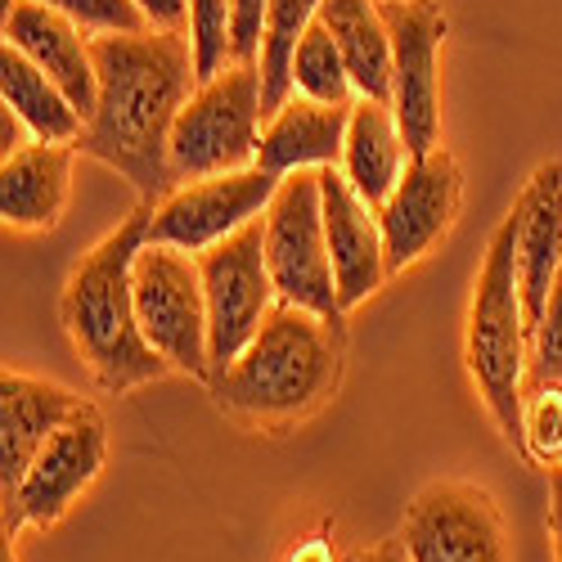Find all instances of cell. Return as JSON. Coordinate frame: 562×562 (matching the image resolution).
Instances as JSON below:
<instances>
[{
  "label": "cell",
  "mask_w": 562,
  "mask_h": 562,
  "mask_svg": "<svg viewBox=\"0 0 562 562\" xmlns=\"http://www.w3.org/2000/svg\"><path fill=\"white\" fill-rule=\"evenodd\" d=\"M319 19V0H270L266 10V36H261V100L266 117L293 100V55L311 23Z\"/></svg>",
  "instance_id": "23"
},
{
  "label": "cell",
  "mask_w": 562,
  "mask_h": 562,
  "mask_svg": "<svg viewBox=\"0 0 562 562\" xmlns=\"http://www.w3.org/2000/svg\"><path fill=\"white\" fill-rule=\"evenodd\" d=\"M513 261H518V293L536 334L549 306L553 279L562 266V162H544L531 171L527 190L513 203Z\"/></svg>",
  "instance_id": "15"
},
{
  "label": "cell",
  "mask_w": 562,
  "mask_h": 562,
  "mask_svg": "<svg viewBox=\"0 0 562 562\" xmlns=\"http://www.w3.org/2000/svg\"><path fill=\"white\" fill-rule=\"evenodd\" d=\"M72 158L77 145H41V139L5 158V167H0V216H5V229L41 234L64 221L72 199Z\"/></svg>",
  "instance_id": "19"
},
{
  "label": "cell",
  "mask_w": 562,
  "mask_h": 562,
  "mask_svg": "<svg viewBox=\"0 0 562 562\" xmlns=\"http://www.w3.org/2000/svg\"><path fill=\"white\" fill-rule=\"evenodd\" d=\"M289 562H334V549H329V540H324V536H315V540H302L289 553Z\"/></svg>",
  "instance_id": "32"
},
{
  "label": "cell",
  "mask_w": 562,
  "mask_h": 562,
  "mask_svg": "<svg viewBox=\"0 0 562 562\" xmlns=\"http://www.w3.org/2000/svg\"><path fill=\"white\" fill-rule=\"evenodd\" d=\"M135 315L154 351L199 383H212V342H207V293L203 266L194 252L149 244L135 252Z\"/></svg>",
  "instance_id": "6"
},
{
  "label": "cell",
  "mask_w": 562,
  "mask_h": 562,
  "mask_svg": "<svg viewBox=\"0 0 562 562\" xmlns=\"http://www.w3.org/2000/svg\"><path fill=\"white\" fill-rule=\"evenodd\" d=\"M184 5H190L184 36H190L199 81H207L229 64V0H184Z\"/></svg>",
  "instance_id": "25"
},
{
  "label": "cell",
  "mask_w": 562,
  "mask_h": 562,
  "mask_svg": "<svg viewBox=\"0 0 562 562\" xmlns=\"http://www.w3.org/2000/svg\"><path fill=\"white\" fill-rule=\"evenodd\" d=\"M203 293H207V342H212V379L225 373L239 351L261 334V324L279 306V289L266 266V229L261 216L234 229L216 248L199 252Z\"/></svg>",
  "instance_id": "8"
},
{
  "label": "cell",
  "mask_w": 562,
  "mask_h": 562,
  "mask_svg": "<svg viewBox=\"0 0 562 562\" xmlns=\"http://www.w3.org/2000/svg\"><path fill=\"white\" fill-rule=\"evenodd\" d=\"M95 50L100 100L86 117L77 154L113 167L139 203H162L176 190L171 171V126L199 90V68L184 32H100Z\"/></svg>",
  "instance_id": "1"
},
{
  "label": "cell",
  "mask_w": 562,
  "mask_h": 562,
  "mask_svg": "<svg viewBox=\"0 0 562 562\" xmlns=\"http://www.w3.org/2000/svg\"><path fill=\"white\" fill-rule=\"evenodd\" d=\"M0 100L41 145H77L86 131V117L64 95V86L14 45H0Z\"/></svg>",
  "instance_id": "22"
},
{
  "label": "cell",
  "mask_w": 562,
  "mask_h": 562,
  "mask_svg": "<svg viewBox=\"0 0 562 562\" xmlns=\"http://www.w3.org/2000/svg\"><path fill=\"white\" fill-rule=\"evenodd\" d=\"M463 364L482 405L491 409L499 437L527 454V369H531V324L518 293L513 261V216H504L486 244L473 302L463 324Z\"/></svg>",
  "instance_id": "4"
},
{
  "label": "cell",
  "mask_w": 562,
  "mask_h": 562,
  "mask_svg": "<svg viewBox=\"0 0 562 562\" xmlns=\"http://www.w3.org/2000/svg\"><path fill=\"white\" fill-rule=\"evenodd\" d=\"M531 383H558L562 387V266L553 279L549 306L531 334Z\"/></svg>",
  "instance_id": "28"
},
{
  "label": "cell",
  "mask_w": 562,
  "mask_h": 562,
  "mask_svg": "<svg viewBox=\"0 0 562 562\" xmlns=\"http://www.w3.org/2000/svg\"><path fill=\"white\" fill-rule=\"evenodd\" d=\"M261 229H266V266L279 289V302L306 306L329 319H347L338 302L329 234H324L319 171H293L279 180V190L261 216Z\"/></svg>",
  "instance_id": "7"
},
{
  "label": "cell",
  "mask_w": 562,
  "mask_h": 562,
  "mask_svg": "<svg viewBox=\"0 0 562 562\" xmlns=\"http://www.w3.org/2000/svg\"><path fill=\"white\" fill-rule=\"evenodd\" d=\"M396 540L409 562H513L499 504L473 482L424 486L409 499Z\"/></svg>",
  "instance_id": "12"
},
{
  "label": "cell",
  "mask_w": 562,
  "mask_h": 562,
  "mask_svg": "<svg viewBox=\"0 0 562 562\" xmlns=\"http://www.w3.org/2000/svg\"><path fill=\"white\" fill-rule=\"evenodd\" d=\"M261 131H266L261 68L225 64L216 77L199 81V90L171 126L176 180H199V176L252 167L257 149H261Z\"/></svg>",
  "instance_id": "5"
},
{
  "label": "cell",
  "mask_w": 562,
  "mask_h": 562,
  "mask_svg": "<svg viewBox=\"0 0 562 562\" xmlns=\"http://www.w3.org/2000/svg\"><path fill=\"white\" fill-rule=\"evenodd\" d=\"M5 45L23 50L41 72H50L81 117L95 113V50H90V32L77 19H68L55 5H41V0H19L5 10Z\"/></svg>",
  "instance_id": "16"
},
{
  "label": "cell",
  "mask_w": 562,
  "mask_h": 562,
  "mask_svg": "<svg viewBox=\"0 0 562 562\" xmlns=\"http://www.w3.org/2000/svg\"><path fill=\"white\" fill-rule=\"evenodd\" d=\"M41 5L64 10V14L77 19L90 36H100V32H145V27H154V23L145 19V10L135 5V0H41Z\"/></svg>",
  "instance_id": "27"
},
{
  "label": "cell",
  "mask_w": 562,
  "mask_h": 562,
  "mask_svg": "<svg viewBox=\"0 0 562 562\" xmlns=\"http://www.w3.org/2000/svg\"><path fill=\"white\" fill-rule=\"evenodd\" d=\"M149 212L154 203H139L117 229L90 248L64 284L59 319L72 351L86 360L90 379L109 396H126L145 383H158L171 364L154 351V342L139 329L135 315V252L149 239Z\"/></svg>",
  "instance_id": "3"
},
{
  "label": "cell",
  "mask_w": 562,
  "mask_h": 562,
  "mask_svg": "<svg viewBox=\"0 0 562 562\" xmlns=\"http://www.w3.org/2000/svg\"><path fill=\"white\" fill-rule=\"evenodd\" d=\"M109 463V424L95 405H81L68 424H59V432L41 446V454L32 459V468L23 473L19 491L5 504V544L23 531V527H55L64 513L100 482Z\"/></svg>",
  "instance_id": "10"
},
{
  "label": "cell",
  "mask_w": 562,
  "mask_h": 562,
  "mask_svg": "<svg viewBox=\"0 0 562 562\" xmlns=\"http://www.w3.org/2000/svg\"><path fill=\"white\" fill-rule=\"evenodd\" d=\"M10 5H19V0H5V10H10Z\"/></svg>",
  "instance_id": "34"
},
{
  "label": "cell",
  "mask_w": 562,
  "mask_h": 562,
  "mask_svg": "<svg viewBox=\"0 0 562 562\" xmlns=\"http://www.w3.org/2000/svg\"><path fill=\"white\" fill-rule=\"evenodd\" d=\"M356 562H409V558H405L401 540H383L379 549H369V553H364V558H356Z\"/></svg>",
  "instance_id": "33"
},
{
  "label": "cell",
  "mask_w": 562,
  "mask_h": 562,
  "mask_svg": "<svg viewBox=\"0 0 562 562\" xmlns=\"http://www.w3.org/2000/svg\"><path fill=\"white\" fill-rule=\"evenodd\" d=\"M409 149L401 122L392 113V104H373V100H356L351 104V126H347V145H342V162L338 171L351 180V190L379 212L409 167Z\"/></svg>",
  "instance_id": "20"
},
{
  "label": "cell",
  "mask_w": 562,
  "mask_h": 562,
  "mask_svg": "<svg viewBox=\"0 0 562 562\" xmlns=\"http://www.w3.org/2000/svg\"><path fill=\"white\" fill-rule=\"evenodd\" d=\"M549 540H553V558L562 562V463L549 468Z\"/></svg>",
  "instance_id": "31"
},
{
  "label": "cell",
  "mask_w": 562,
  "mask_h": 562,
  "mask_svg": "<svg viewBox=\"0 0 562 562\" xmlns=\"http://www.w3.org/2000/svg\"><path fill=\"white\" fill-rule=\"evenodd\" d=\"M319 199H324V234H329L334 274H338V302L342 311H356L387 284V244L383 225L338 167L319 171Z\"/></svg>",
  "instance_id": "14"
},
{
  "label": "cell",
  "mask_w": 562,
  "mask_h": 562,
  "mask_svg": "<svg viewBox=\"0 0 562 562\" xmlns=\"http://www.w3.org/2000/svg\"><path fill=\"white\" fill-rule=\"evenodd\" d=\"M279 180L284 176H270L257 162L239 171H221V176L180 180L149 212V244H167L199 257L221 239H229L234 229H244L248 221L266 216Z\"/></svg>",
  "instance_id": "11"
},
{
  "label": "cell",
  "mask_w": 562,
  "mask_h": 562,
  "mask_svg": "<svg viewBox=\"0 0 562 562\" xmlns=\"http://www.w3.org/2000/svg\"><path fill=\"white\" fill-rule=\"evenodd\" d=\"M347 329L342 319L279 302L261 334L239 351L225 373L207 383L216 405L244 428L284 432L319 414L342 387Z\"/></svg>",
  "instance_id": "2"
},
{
  "label": "cell",
  "mask_w": 562,
  "mask_h": 562,
  "mask_svg": "<svg viewBox=\"0 0 562 562\" xmlns=\"http://www.w3.org/2000/svg\"><path fill=\"white\" fill-rule=\"evenodd\" d=\"M270 0H229V64H257Z\"/></svg>",
  "instance_id": "29"
},
{
  "label": "cell",
  "mask_w": 562,
  "mask_h": 562,
  "mask_svg": "<svg viewBox=\"0 0 562 562\" xmlns=\"http://www.w3.org/2000/svg\"><path fill=\"white\" fill-rule=\"evenodd\" d=\"M319 23L338 41L356 100L392 104V36L379 0H319Z\"/></svg>",
  "instance_id": "21"
},
{
  "label": "cell",
  "mask_w": 562,
  "mask_h": 562,
  "mask_svg": "<svg viewBox=\"0 0 562 562\" xmlns=\"http://www.w3.org/2000/svg\"><path fill=\"white\" fill-rule=\"evenodd\" d=\"M459 207H463V171L454 154L441 145L424 158H414L396 184V194L379 207L387 270L401 274L414 261H424L459 221Z\"/></svg>",
  "instance_id": "13"
},
{
  "label": "cell",
  "mask_w": 562,
  "mask_h": 562,
  "mask_svg": "<svg viewBox=\"0 0 562 562\" xmlns=\"http://www.w3.org/2000/svg\"><path fill=\"white\" fill-rule=\"evenodd\" d=\"M527 459L549 468L562 463V387L531 383L527 387Z\"/></svg>",
  "instance_id": "26"
},
{
  "label": "cell",
  "mask_w": 562,
  "mask_h": 562,
  "mask_svg": "<svg viewBox=\"0 0 562 562\" xmlns=\"http://www.w3.org/2000/svg\"><path fill=\"white\" fill-rule=\"evenodd\" d=\"M347 126H351V104H319L293 90V100L266 117L257 167H266L270 176L338 167Z\"/></svg>",
  "instance_id": "18"
},
{
  "label": "cell",
  "mask_w": 562,
  "mask_h": 562,
  "mask_svg": "<svg viewBox=\"0 0 562 562\" xmlns=\"http://www.w3.org/2000/svg\"><path fill=\"white\" fill-rule=\"evenodd\" d=\"M135 5L162 32H184V23H190V5L184 0H135Z\"/></svg>",
  "instance_id": "30"
},
{
  "label": "cell",
  "mask_w": 562,
  "mask_h": 562,
  "mask_svg": "<svg viewBox=\"0 0 562 562\" xmlns=\"http://www.w3.org/2000/svg\"><path fill=\"white\" fill-rule=\"evenodd\" d=\"M86 401L50 379H32V373L5 369L0 379V499H10L41 454V446L59 432V424L81 409Z\"/></svg>",
  "instance_id": "17"
},
{
  "label": "cell",
  "mask_w": 562,
  "mask_h": 562,
  "mask_svg": "<svg viewBox=\"0 0 562 562\" xmlns=\"http://www.w3.org/2000/svg\"><path fill=\"white\" fill-rule=\"evenodd\" d=\"M293 90L319 104H356V86L347 72V59L338 50L334 32L319 19L311 23V32L302 36L297 55H293Z\"/></svg>",
  "instance_id": "24"
},
{
  "label": "cell",
  "mask_w": 562,
  "mask_h": 562,
  "mask_svg": "<svg viewBox=\"0 0 562 562\" xmlns=\"http://www.w3.org/2000/svg\"><path fill=\"white\" fill-rule=\"evenodd\" d=\"M392 36V113L409 158L441 149V50L450 19L441 0H379Z\"/></svg>",
  "instance_id": "9"
}]
</instances>
